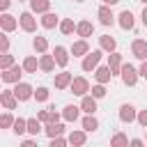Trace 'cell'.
I'll return each mask as SVG.
<instances>
[{
	"label": "cell",
	"instance_id": "6da1fadb",
	"mask_svg": "<svg viewBox=\"0 0 147 147\" xmlns=\"http://www.w3.org/2000/svg\"><path fill=\"white\" fill-rule=\"evenodd\" d=\"M101 55H103V48H101V51H90V53L83 57L80 69H83V71H94V69L99 67V62H101Z\"/></svg>",
	"mask_w": 147,
	"mask_h": 147
},
{
	"label": "cell",
	"instance_id": "7a4b0ae2",
	"mask_svg": "<svg viewBox=\"0 0 147 147\" xmlns=\"http://www.w3.org/2000/svg\"><path fill=\"white\" fill-rule=\"evenodd\" d=\"M23 64L18 67V64H14V67H9V69H2V74H0V78L5 80V83H21V76H23Z\"/></svg>",
	"mask_w": 147,
	"mask_h": 147
},
{
	"label": "cell",
	"instance_id": "3957f363",
	"mask_svg": "<svg viewBox=\"0 0 147 147\" xmlns=\"http://www.w3.org/2000/svg\"><path fill=\"white\" fill-rule=\"evenodd\" d=\"M122 83L124 85H129V87H133L136 83H138V76H140V71L133 67V64H122Z\"/></svg>",
	"mask_w": 147,
	"mask_h": 147
},
{
	"label": "cell",
	"instance_id": "277c9868",
	"mask_svg": "<svg viewBox=\"0 0 147 147\" xmlns=\"http://www.w3.org/2000/svg\"><path fill=\"white\" fill-rule=\"evenodd\" d=\"M69 90L76 94V96H85L92 87H90V80L85 78V76H76L74 80H71V85H69Z\"/></svg>",
	"mask_w": 147,
	"mask_h": 147
},
{
	"label": "cell",
	"instance_id": "5b68a950",
	"mask_svg": "<svg viewBox=\"0 0 147 147\" xmlns=\"http://www.w3.org/2000/svg\"><path fill=\"white\" fill-rule=\"evenodd\" d=\"M138 119V113H136V108L131 106V103H122L119 106V122H124V124H131V122H136Z\"/></svg>",
	"mask_w": 147,
	"mask_h": 147
},
{
	"label": "cell",
	"instance_id": "8992f818",
	"mask_svg": "<svg viewBox=\"0 0 147 147\" xmlns=\"http://www.w3.org/2000/svg\"><path fill=\"white\" fill-rule=\"evenodd\" d=\"M32 14H34V11H23V14L18 16L21 28H23L25 32H34V30H37V18H34Z\"/></svg>",
	"mask_w": 147,
	"mask_h": 147
},
{
	"label": "cell",
	"instance_id": "52a82bcc",
	"mask_svg": "<svg viewBox=\"0 0 147 147\" xmlns=\"http://www.w3.org/2000/svg\"><path fill=\"white\" fill-rule=\"evenodd\" d=\"M14 94H16L18 101H28L30 96H34V90H32V85H28V83H16Z\"/></svg>",
	"mask_w": 147,
	"mask_h": 147
},
{
	"label": "cell",
	"instance_id": "ba28073f",
	"mask_svg": "<svg viewBox=\"0 0 147 147\" xmlns=\"http://www.w3.org/2000/svg\"><path fill=\"white\" fill-rule=\"evenodd\" d=\"M0 103H2L7 110H14V108L18 106V99H16L14 90H2V92H0Z\"/></svg>",
	"mask_w": 147,
	"mask_h": 147
},
{
	"label": "cell",
	"instance_id": "9c48e42d",
	"mask_svg": "<svg viewBox=\"0 0 147 147\" xmlns=\"http://www.w3.org/2000/svg\"><path fill=\"white\" fill-rule=\"evenodd\" d=\"M131 53L138 60H147V41L145 39H133L131 41Z\"/></svg>",
	"mask_w": 147,
	"mask_h": 147
},
{
	"label": "cell",
	"instance_id": "30bf717a",
	"mask_svg": "<svg viewBox=\"0 0 147 147\" xmlns=\"http://www.w3.org/2000/svg\"><path fill=\"white\" fill-rule=\"evenodd\" d=\"M96 16H99V23L101 25H113L115 23V14L110 11V5H101L99 11H96Z\"/></svg>",
	"mask_w": 147,
	"mask_h": 147
},
{
	"label": "cell",
	"instance_id": "8fae6325",
	"mask_svg": "<svg viewBox=\"0 0 147 147\" xmlns=\"http://www.w3.org/2000/svg\"><path fill=\"white\" fill-rule=\"evenodd\" d=\"M90 53V44H87V39H78V41H74V46H71V55L74 57H85Z\"/></svg>",
	"mask_w": 147,
	"mask_h": 147
},
{
	"label": "cell",
	"instance_id": "7c38bea8",
	"mask_svg": "<svg viewBox=\"0 0 147 147\" xmlns=\"http://www.w3.org/2000/svg\"><path fill=\"white\" fill-rule=\"evenodd\" d=\"M80 110L87 113V115H94L96 113V96H92V94L80 96Z\"/></svg>",
	"mask_w": 147,
	"mask_h": 147
},
{
	"label": "cell",
	"instance_id": "4fadbf2b",
	"mask_svg": "<svg viewBox=\"0 0 147 147\" xmlns=\"http://www.w3.org/2000/svg\"><path fill=\"white\" fill-rule=\"evenodd\" d=\"M0 25H2L5 32H14L21 25V21H16V16H11V14H2L0 16Z\"/></svg>",
	"mask_w": 147,
	"mask_h": 147
},
{
	"label": "cell",
	"instance_id": "5bb4252c",
	"mask_svg": "<svg viewBox=\"0 0 147 147\" xmlns=\"http://www.w3.org/2000/svg\"><path fill=\"white\" fill-rule=\"evenodd\" d=\"M122 55L117 53V51H113L110 55H108V67H110V71H113V76H117V74H122Z\"/></svg>",
	"mask_w": 147,
	"mask_h": 147
},
{
	"label": "cell",
	"instance_id": "9a60e30c",
	"mask_svg": "<svg viewBox=\"0 0 147 147\" xmlns=\"http://www.w3.org/2000/svg\"><path fill=\"white\" fill-rule=\"evenodd\" d=\"M71 80H74V74H69V71L57 74V76H55V90H67V87L71 85Z\"/></svg>",
	"mask_w": 147,
	"mask_h": 147
},
{
	"label": "cell",
	"instance_id": "2e32d148",
	"mask_svg": "<svg viewBox=\"0 0 147 147\" xmlns=\"http://www.w3.org/2000/svg\"><path fill=\"white\" fill-rule=\"evenodd\" d=\"M76 32H78V37H83V39L92 37V32H94L92 21H80V23H76Z\"/></svg>",
	"mask_w": 147,
	"mask_h": 147
},
{
	"label": "cell",
	"instance_id": "e0dca14e",
	"mask_svg": "<svg viewBox=\"0 0 147 147\" xmlns=\"http://www.w3.org/2000/svg\"><path fill=\"white\" fill-rule=\"evenodd\" d=\"M55 64H57V62H55V55H46V53H44V55L39 57V69L46 71V74H51V71L55 69Z\"/></svg>",
	"mask_w": 147,
	"mask_h": 147
},
{
	"label": "cell",
	"instance_id": "ac0fdd59",
	"mask_svg": "<svg viewBox=\"0 0 147 147\" xmlns=\"http://www.w3.org/2000/svg\"><path fill=\"white\" fill-rule=\"evenodd\" d=\"M94 78H96V83H110V78H113V71H110V67H96L94 69Z\"/></svg>",
	"mask_w": 147,
	"mask_h": 147
},
{
	"label": "cell",
	"instance_id": "d6986e66",
	"mask_svg": "<svg viewBox=\"0 0 147 147\" xmlns=\"http://www.w3.org/2000/svg\"><path fill=\"white\" fill-rule=\"evenodd\" d=\"M55 25H60V18H57V14H53V11H46V14L41 16V28H46V30H53Z\"/></svg>",
	"mask_w": 147,
	"mask_h": 147
},
{
	"label": "cell",
	"instance_id": "ffe728a7",
	"mask_svg": "<svg viewBox=\"0 0 147 147\" xmlns=\"http://www.w3.org/2000/svg\"><path fill=\"white\" fill-rule=\"evenodd\" d=\"M117 18H119L117 23H119L122 30H131V28H133V14H131V9H124Z\"/></svg>",
	"mask_w": 147,
	"mask_h": 147
},
{
	"label": "cell",
	"instance_id": "44dd1931",
	"mask_svg": "<svg viewBox=\"0 0 147 147\" xmlns=\"http://www.w3.org/2000/svg\"><path fill=\"white\" fill-rule=\"evenodd\" d=\"M99 46H101L106 53H113V51L117 48V41H115V37H110V34H101V37H99Z\"/></svg>",
	"mask_w": 147,
	"mask_h": 147
},
{
	"label": "cell",
	"instance_id": "7402d4cb",
	"mask_svg": "<svg viewBox=\"0 0 147 147\" xmlns=\"http://www.w3.org/2000/svg\"><path fill=\"white\" fill-rule=\"evenodd\" d=\"M44 133H46L48 138H57V136H62V133H64V126H62L60 122H48V124H46V129H44Z\"/></svg>",
	"mask_w": 147,
	"mask_h": 147
},
{
	"label": "cell",
	"instance_id": "603a6c76",
	"mask_svg": "<svg viewBox=\"0 0 147 147\" xmlns=\"http://www.w3.org/2000/svg\"><path fill=\"white\" fill-rule=\"evenodd\" d=\"M53 55H55L57 67H67V62H69V53H67V48H64V46H55Z\"/></svg>",
	"mask_w": 147,
	"mask_h": 147
},
{
	"label": "cell",
	"instance_id": "cb8c5ba5",
	"mask_svg": "<svg viewBox=\"0 0 147 147\" xmlns=\"http://www.w3.org/2000/svg\"><path fill=\"white\" fill-rule=\"evenodd\" d=\"M78 115H80V106H64V110H62V119H67V122H76Z\"/></svg>",
	"mask_w": 147,
	"mask_h": 147
},
{
	"label": "cell",
	"instance_id": "d4e9b609",
	"mask_svg": "<svg viewBox=\"0 0 147 147\" xmlns=\"http://www.w3.org/2000/svg\"><path fill=\"white\" fill-rule=\"evenodd\" d=\"M30 9L34 14H46L51 9V0H30Z\"/></svg>",
	"mask_w": 147,
	"mask_h": 147
},
{
	"label": "cell",
	"instance_id": "484cf974",
	"mask_svg": "<svg viewBox=\"0 0 147 147\" xmlns=\"http://www.w3.org/2000/svg\"><path fill=\"white\" fill-rule=\"evenodd\" d=\"M23 69H25V74H37V69H39V60H37L34 55H28V57L23 60Z\"/></svg>",
	"mask_w": 147,
	"mask_h": 147
},
{
	"label": "cell",
	"instance_id": "4316f807",
	"mask_svg": "<svg viewBox=\"0 0 147 147\" xmlns=\"http://www.w3.org/2000/svg\"><path fill=\"white\" fill-rule=\"evenodd\" d=\"M32 48H34L37 53H46V51H48V39H46V37H39V34H37V37L32 39Z\"/></svg>",
	"mask_w": 147,
	"mask_h": 147
},
{
	"label": "cell",
	"instance_id": "83f0119b",
	"mask_svg": "<svg viewBox=\"0 0 147 147\" xmlns=\"http://www.w3.org/2000/svg\"><path fill=\"white\" fill-rule=\"evenodd\" d=\"M44 129H41V119L39 117H30L28 119V133H32V136H39Z\"/></svg>",
	"mask_w": 147,
	"mask_h": 147
},
{
	"label": "cell",
	"instance_id": "f1b7e54d",
	"mask_svg": "<svg viewBox=\"0 0 147 147\" xmlns=\"http://www.w3.org/2000/svg\"><path fill=\"white\" fill-rule=\"evenodd\" d=\"M87 136H85V129L83 131H71L69 133V145H85Z\"/></svg>",
	"mask_w": 147,
	"mask_h": 147
},
{
	"label": "cell",
	"instance_id": "f546056e",
	"mask_svg": "<svg viewBox=\"0 0 147 147\" xmlns=\"http://www.w3.org/2000/svg\"><path fill=\"white\" fill-rule=\"evenodd\" d=\"M83 129H85V131H96V129H99V119H96L94 115H85V117H83Z\"/></svg>",
	"mask_w": 147,
	"mask_h": 147
},
{
	"label": "cell",
	"instance_id": "4dcf8cb0",
	"mask_svg": "<svg viewBox=\"0 0 147 147\" xmlns=\"http://www.w3.org/2000/svg\"><path fill=\"white\" fill-rule=\"evenodd\" d=\"M11 131H14L16 136H23V133H28V119H23V117H16V122H14Z\"/></svg>",
	"mask_w": 147,
	"mask_h": 147
},
{
	"label": "cell",
	"instance_id": "1f68e13d",
	"mask_svg": "<svg viewBox=\"0 0 147 147\" xmlns=\"http://www.w3.org/2000/svg\"><path fill=\"white\" fill-rule=\"evenodd\" d=\"M131 140L124 136V133H115L113 138H110V147H126Z\"/></svg>",
	"mask_w": 147,
	"mask_h": 147
},
{
	"label": "cell",
	"instance_id": "d6a6232c",
	"mask_svg": "<svg viewBox=\"0 0 147 147\" xmlns=\"http://www.w3.org/2000/svg\"><path fill=\"white\" fill-rule=\"evenodd\" d=\"M57 28H60V32H62V34H71V32L76 30V25H74V21H71V18H62Z\"/></svg>",
	"mask_w": 147,
	"mask_h": 147
},
{
	"label": "cell",
	"instance_id": "836d02e7",
	"mask_svg": "<svg viewBox=\"0 0 147 147\" xmlns=\"http://www.w3.org/2000/svg\"><path fill=\"white\" fill-rule=\"evenodd\" d=\"M14 117H11V113H2V117H0V129H9V126H14Z\"/></svg>",
	"mask_w": 147,
	"mask_h": 147
},
{
	"label": "cell",
	"instance_id": "e575fe53",
	"mask_svg": "<svg viewBox=\"0 0 147 147\" xmlns=\"http://www.w3.org/2000/svg\"><path fill=\"white\" fill-rule=\"evenodd\" d=\"M90 92H92V96H96V99H103V96H106V85H103V83H96V85H94Z\"/></svg>",
	"mask_w": 147,
	"mask_h": 147
},
{
	"label": "cell",
	"instance_id": "d590c367",
	"mask_svg": "<svg viewBox=\"0 0 147 147\" xmlns=\"http://www.w3.org/2000/svg\"><path fill=\"white\" fill-rule=\"evenodd\" d=\"M9 67H14V55H9V53H2L0 69H9Z\"/></svg>",
	"mask_w": 147,
	"mask_h": 147
},
{
	"label": "cell",
	"instance_id": "8d00e7d4",
	"mask_svg": "<svg viewBox=\"0 0 147 147\" xmlns=\"http://www.w3.org/2000/svg\"><path fill=\"white\" fill-rule=\"evenodd\" d=\"M48 94H51L48 87H37V90H34V99H37V101H46Z\"/></svg>",
	"mask_w": 147,
	"mask_h": 147
},
{
	"label": "cell",
	"instance_id": "74e56055",
	"mask_svg": "<svg viewBox=\"0 0 147 147\" xmlns=\"http://www.w3.org/2000/svg\"><path fill=\"white\" fill-rule=\"evenodd\" d=\"M64 145H69V138H62V136L51 138V147H64Z\"/></svg>",
	"mask_w": 147,
	"mask_h": 147
},
{
	"label": "cell",
	"instance_id": "f35d334b",
	"mask_svg": "<svg viewBox=\"0 0 147 147\" xmlns=\"http://www.w3.org/2000/svg\"><path fill=\"white\" fill-rule=\"evenodd\" d=\"M136 122H138V124H140L142 129H147V110H140V113H138V119H136Z\"/></svg>",
	"mask_w": 147,
	"mask_h": 147
},
{
	"label": "cell",
	"instance_id": "ab89813d",
	"mask_svg": "<svg viewBox=\"0 0 147 147\" xmlns=\"http://www.w3.org/2000/svg\"><path fill=\"white\" fill-rule=\"evenodd\" d=\"M0 41H2V53H7V51H9V39H7V34H2Z\"/></svg>",
	"mask_w": 147,
	"mask_h": 147
},
{
	"label": "cell",
	"instance_id": "60d3db41",
	"mask_svg": "<svg viewBox=\"0 0 147 147\" xmlns=\"http://www.w3.org/2000/svg\"><path fill=\"white\" fill-rule=\"evenodd\" d=\"M138 71H140V76H142V78H147V60H142V67H140Z\"/></svg>",
	"mask_w": 147,
	"mask_h": 147
},
{
	"label": "cell",
	"instance_id": "b9f144b4",
	"mask_svg": "<svg viewBox=\"0 0 147 147\" xmlns=\"http://www.w3.org/2000/svg\"><path fill=\"white\" fill-rule=\"evenodd\" d=\"M32 145H37V140H30V138L23 140V147H32Z\"/></svg>",
	"mask_w": 147,
	"mask_h": 147
},
{
	"label": "cell",
	"instance_id": "7bdbcfd3",
	"mask_svg": "<svg viewBox=\"0 0 147 147\" xmlns=\"http://www.w3.org/2000/svg\"><path fill=\"white\" fill-rule=\"evenodd\" d=\"M129 145H133V147H140V145H142V140H140V138H131V142H129Z\"/></svg>",
	"mask_w": 147,
	"mask_h": 147
},
{
	"label": "cell",
	"instance_id": "ee69618b",
	"mask_svg": "<svg viewBox=\"0 0 147 147\" xmlns=\"http://www.w3.org/2000/svg\"><path fill=\"white\" fill-rule=\"evenodd\" d=\"M9 2H11V0H0V9H2V11H5V9H7V7H9Z\"/></svg>",
	"mask_w": 147,
	"mask_h": 147
},
{
	"label": "cell",
	"instance_id": "f6af8a7d",
	"mask_svg": "<svg viewBox=\"0 0 147 147\" xmlns=\"http://www.w3.org/2000/svg\"><path fill=\"white\" fill-rule=\"evenodd\" d=\"M140 18H142V23L147 25V5H145V9H142V16H140Z\"/></svg>",
	"mask_w": 147,
	"mask_h": 147
},
{
	"label": "cell",
	"instance_id": "bcb514c9",
	"mask_svg": "<svg viewBox=\"0 0 147 147\" xmlns=\"http://www.w3.org/2000/svg\"><path fill=\"white\" fill-rule=\"evenodd\" d=\"M101 2H103V5H117L119 0H101Z\"/></svg>",
	"mask_w": 147,
	"mask_h": 147
},
{
	"label": "cell",
	"instance_id": "7dc6e473",
	"mask_svg": "<svg viewBox=\"0 0 147 147\" xmlns=\"http://www.w3.org/2000/svg\"><path fill=\"white\" fill-rule=\"evenodd\" d=\"M76 2H85V0H76Z\"/></svg>",
	"mask_w": 147,
	"mask_h": 147
},
{
	"label": "cell",
	"instance_id": "c3c4849f",
	"mask_svg": "<svg viewBox=\"0 0 147 147\" xmlns=\"http://www.w3.org/2000/svg\"><path fill=\"white\" fill-rule=\"evenodd\" d=\"M140 2H145V5H147V0H140Z\"/></svg>",
	"mask_w": 147,
	"mask_h": 147
},
{
	"label": "cell",
	"instance_id": "681fc988",
	"mask_svg": "<svg viewBox=\"0 0 147 147\" xmlns=\"http://www.w3.org/2000/svg\"><path fill=\"white\" fill-rule=\"evenodd\" d=\"M18 2H23V0H18Z\"/></svg>",
	"mask_w": 147,
	"mask_h": 147
},
{
	"label": "cell",
	"instance_id": "f907efd6",
	"mask_svg": "<svg viewBox=\"0 0 147 147\" xmlns=\"http://www.w3.org/2000/svg\"><path fill=\"white\" fill-rule=\"evenodd\" d=\"M145 131H147V129H145Z\"/></svg>",
	"mask_w": 147,
	"mask_h": 147
}]
</instances>
